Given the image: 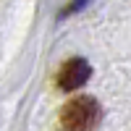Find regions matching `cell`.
Listing matches in <instances>:
<instances>
[{
  "instance_id": "1",
  "label": "cell",
  "mask_w": 131,
  "mask_h": 131,
  "mask_svg": "<svg viewBox=\"0 0 131 131\" xmlns=\"http://www.w3.org/2000/svg\"><path fill=\"white\" fill-rule=\"evenodd\" d=\"M100 118H102V107L89 94H79L73 100H68L60 113V121L68 131H92L97 128Z\"/></svg>"
},
{
  "instance_id": "2",
  "label": "cell",
  "mask_w": 131,
  "mask_h": 131,
  "mask_svg": "<svg viewBox=\"0 0 131 131\" xmlns=\"http://www.w3.org/2000/svg\"><path fill=\"white\" fill-rule=\"evenodd\" d=\"M89 73H92V66L84 58H71V60H66L60 66V71H58V86L63 92H73V89H79V86L86 84Z\"/></svg>"
}]
</instances>
